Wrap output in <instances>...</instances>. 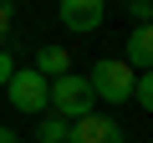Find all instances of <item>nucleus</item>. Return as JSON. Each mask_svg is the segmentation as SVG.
Wrapping results in <instances>:
<instances>
[{
  "label": "nucleus",
  "mask_w": 153,
  "mask_h": 143,
  "mask_svg": "<svg viewBox=\"0 0 153 143\" xmlns=\"http://www.w3.org/2000/svg\"><path fill=\"white\" fill-rule=\"evenodd\" d=\"M10 21H16V5H10V0H0V36L10 31Z\"/></svg>",
  "instance_id": "nucleus-11"
},
{
  "label": "nucleus",
  "mask_w": 153,
  "mask_h": 143,
  "mask_svg": "<svg viewBox=\"0 0 153 143\" xmlns=\"http://www.w3.org/2000/svg\"><path fill=\"white\" fill-rule=\"evenodd\" d=\"M133 77H138V72H133L123 56H102V61H92V72H87V87H92V97H102V102H128Z\"/></svg>",
  "instance_id": "nucleus-2"
},
{
  "label": "nucleus",
  "mask_w": 153,
  "mask_h": 143,
  "mask_svg": "<svg viewBox=\"0 0 153 143\" xmlns=\"http://www.w3.org/2000/svg\"><path fill=\"white\" fill-rule=\"evenodd\" d=\"M133 21H138V26L153 21V5H148V0H133Z\"/></svg>",
  "instance_id": "nucleus-10"
},
{
  "label": "nucleus",
  "mask_w": 153,
  "mask_h": 143,
  "mask_svg": "<svg viewBox=\"0 0 153 143\" xmlns=\"http://www.w3.org/2000/svg\"><path fill=\"white\" fill-rule=\"evenodd\" d=\"M36 143H66V118H56L51 107L36 112Z\"/></svg>",
  "instance_id": "nucleus-8"
},
{
  "label": "nucleus",
  "mask_w": 153,
  "mask_h": 143,
  "mask_svg": "<svg viewBox=\"0 0 153 143\" xmlns=\"http://www.w3.org/2000/svg\"><path fill=\"white\" fill-rule=\"evenodd\" d=\"M10 72H16V56H10L5 46H0V87H5V82H10Z\"/></svg>",
  "instance_id": "nucleus-9"
},
{
  "label": "nucleus",
  "mask_w": 153,
  "mask_h": 143,
  "mask_svg": "<svg viewBox=\"0 0 153 143\" xmlns=\"http://www.w3.org/2000/svg\"><path fill=\"white\" fill-rule=\"evenodd\" d=\"M5 97L16 112H46V77L36 66H16L10 82H5Z\"/></svg>",
  "instance_id": "nucleus-3"
},
{
  "label": "nucleus",
  "mask_w": 153,
  "mask_h": 143,
  "mask_svg": "<svg viewBox=\"0 0 153 143\" xmlns=\"http://www.w3.org/2000/svg\"><path fill=\"white\" fill-rule=\"evenodd\" d=\"M66 143H128L117 118L107 112H82V118H71L66 123Z\"/></svg>",
  "instance_id": "nucleus-4"
},
{
  "label": "nucleus",
  "mask_w": 153,
  "mask_h": 143,
  "mask_svg": "<svg viewBox=\"0 0 153 143\" xmlns=\"http://www.w3.org/2000/svg\"><path fill=\"white\" fill-rule=\"evenodd\" d=\"M36 72L51 82V77H61V72H71V51L66 46H41L36 51Z\"/></svg>",
  "instance_id": "nucleus-7"
},
{
  "label": "nucleus",
  "mask_w": 153,
  "mask_h": 143,
  "mask_svg": "<svg viewBox=\"0 0 153 143\" xmlns=\"http://www.w3.org/2000/svg\"><path fill=\"white\" fill-rule=\"evenodd\" d=\"M102 10H107V0H61V5H56L61 26H66L71 36H92V31L102 26Z\"/></svg>",
  "instance_id": "nucleus-5"
},
{
  "label": "nucleus",
  "mask_w": 153,
  "mask_h": 143,
  "mask_svg": "<svg viewBox=\"0 0 153 143\" xmlns=\"http://www.w3.org/2000/svg\"><path fill=\"white\" fill-rule=\"evenodd\" d=\"M148 61H153V31L148 26H133V36H128V66L133 72H148Z\"/></svg>",
  "instance_id": "nucleus-6"
},
{
  "label": "nucleus",
  "mask_w": 153,
  "mask_h": 143,
  "mask_svg": "<svg viewBox=\"0 0 153 143\" xmlns=\"http://www.w3.org/2000/svg\"><path fill=\"white\" fill-rule=\"evenodd\" d=\"M92 87H87V77L82 72H61V77H51L46 82V107L56 112V118H82V112H92Z\"/></svg>",
  "instance_id": "nucleus-1"
},
{
  "label": "nucleus",
  "mask_w": 153,
  "mask_h": 143,
  "mask_svg": "<svg viewBox=\"0 0 153 143\" xmlns=\"http://www.w3.org/2000/svg\"><path fill=\"white\" fill-rule=\"evenodd\" d=\"M0 143H21V138H16V128H0Z\"/></svg>",
  "instance_id": "nucleus-12"
}]
</instances>
